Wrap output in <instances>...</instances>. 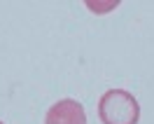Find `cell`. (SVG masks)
I'll list each match as a JSON object with an SVG mask.
<instances>
[{"instance_id":"1","label":"cell","mask_w":154,"mask_h":124,"mask_svg":"<svg viewBox=\"0 0 154 124\" xmlns=\"http://www.w3.org/2000/svg\"><path fill=\"white\" fill-rule=\"evenodd\" d=\"M98 117L103 124H138L140 105L126 89H110L98 101Z\"/></svg>"},{"instance_id":"2","label":"cell","mask_w":154,"mask_h":124,"mask_svg":"<svg viewBox=\"0 0 154 124\" xmlns=\"http://www.w3.org/2000/svg\"><path fill=\"white\" fill-rule=\"evenodd\" d=\"M45 124H87V113L75 98H63L47 110Z\"/></svg>"},{"instance_id":"3","label":"cell","mask_w":154,"mask_h":124,"mask_svg":"<svg viewBox=\"0 0 154 124\" xmlns=\"http://www.w3.org/2000/svg\"><path fill=\"white\" fill-rule=\"evenodd\" d=\"M119 2H110V5H94V2H87V7L91 12H107V10H112V7H117Z\"/></svg>"},{"instance_id":"4","label":"cell","mask_w":154,"mask_h":124,"mask_svg":"<svg viewBox=\"0 0 154 124\" xmlns=\"http://www.w3.org/2000/svg\"><path fill=\"white\" fill-rule=\"evenodd\" d=\"M0 124H5V122H0Z\"/></svg>"}]
</instances>
